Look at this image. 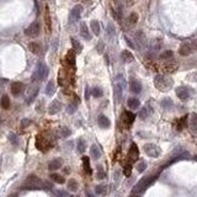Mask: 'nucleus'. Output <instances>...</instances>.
Masks as SVG:
<instances>
[{"label": "nucleus", "mask_w": 197, "mask_h": 197, "mask_svg": "<svg viewBox=\"0 0 197 197\" xmlns=\"http://www.w3.org/2000/svg\"><path fill=\"white\" fill-rule=\"evenodd\" d=\"M44 20H46V28H47V32H49V31H51V16H49L48 6H46V12H44Z\"/></svg>", "instance_id": "e433bc0d"}, {"label": "nucleus", "mask_w": 197, "mask_h": 197, "mask_svg": "<svg viewBox=\"0 0 197 197\" xmlns=\"http://www.w3.org/2000/svg\"><path fill=\"white\" fill-rule=\"evenodd\" d=\"M97 123H98V126L101 127V128H109V127L111 126V122L107 117L105 116V115H100L97 118Z\"/></svg>", "instance_id": "412c9836"}, {"label": "nucleus", "mask_w": 197, "mask_h": 197, "mask_svg": "<svg viewBox=\"0 0 197 197\" xmlns=\"http://www.w3.org/2000/svg\"><path fill=\"white\" fill-rule=\"evenodd\" d=\"M190 129L194 134H197V113H191L190 116Z\"/></svg>", "instance_id": "aec40b11"}, {"label": "nucleus", "mask_w": 197, "mask_h": 197, "mask_svg": "<svg viewBox=\"0 0 197 197\" xmlns=\"http://www.w3.org/2000/svg\"><path fill=\"white\" fill-rule=\"evenodd\" d=\"M76 149H78V151H79V153H81V154H83L84 151H85V149H86V144H85V141H84L83 138L78 139V145H76Z\"/></svg>", "instance_id": "c9c22d12"}, {"label": "nucleus", "mask_w": 197, "mask_h": 197, "mask_svg": "<svg viewBox=\"0 0 197 197\" xmlns=\"http://www.w3.org/2000/svg\"><path fill=\"white\" fill-rule=\"evenodd\" d=\"M91 94L95 97H101L102 95H104V91H102V89L101 88H98V86H95V88H92V91Z\"/></svg>", "instance_id": "37998d69"}, {"label": "nucleus", "mask_w": 197, "mask_h": 197, "mask_svg": "<svg viewBox=\"0 0 197 197\" xmlns=\"http://www.w3.org/2000/svg\"><path fill=\"white\" fill-rule=\"evenodd\" d=\"M9 139L11 141V143H12L14 145L17 144V137H16V135H15L14 133H10V134H9Z\"/></svg>", "instance_id": "3c124183"}, {"label": "nucleus", "mask_w": 197, "mask_h": 197, "mask_svg": "<svg viewBox=\"0 0 197 197\" xmlns=\"http://www.w3.org/2000/svg\"><path fill=\"white\" fill-rule=\"evenodd\" d=\"M36 147H37V149L46 151L47 149H49V148L52 147V143L49 142V139L44 138L43 135H38L36 139Z\"/></svg>", "instance_id": "1a4fd4ad"}, {"label": "nucleus", "mask_w": 197, "mask_h": 197, "mask_svg": "<svg viewBox=\"0 0 197 197\" xmlns=\"http://www.w3.org/2000/svg\"><path fill=\"white\" fill-rule=\"evenodd\" d=\"M186 121H187V116H184L182 118H180L179 122H178V129H182L185 126H186Z\"/></svg>", "instance_id": "49530a36"}, {"label": "nucleus", "mask_w": 197, "mask_h": 197, "mask_svg": "<svg viewBox=\"0 0 197 197\" xmlns=\"http://www.w3.org/2000/svg\"><path fill=\"white\" fill-rule=\"evenodd\" d=\"M143 149H144L145 154L148 155V157L150 158H158L160 155V148L157 147L155 144H153V143H148V144H144V147H143Z\"/></svg>", "instance_id": "0eeeda50"}, {"label": "nucleus", "mask_w": 197, "mask_h": 197, "mask_svg": "<svg viewBox=\"0 0 197 197\" xmlns=\"http://www.w3.org/2000/svg\"><path fill=\"white\" fill-rule=\"evenodd\" d=\"M28 49H30L34 54H40L41 53V46L36 42H31L30 44H28Z\"/></svg>", "instance_id": "c85d7f7f"}, {"label": "nucleus", "mask_w": 197, "mask_h": 197, "mask_svg": "<svg viewBox=\"0 0 197 197\" xmlns=\"http://www.w3.org/2000/svg\"><path fill=\"white\" fill-rule=\"evenodd\" d=\"M1 107L4 110H7L10 107V98L7 95H3L1 96Z\"/></svg>", "instance_id": "4c0bfd02"}, {"label": "nucleus", "mask_w": 197, "mask_h": 197, "mask_svg": "<svg viewBox=\"0 0 197 197\" xmlns=\"http://www.w3.org/2000/svg\"><path fill=\"white\" fill-rule=\"evenodd\" d=\"M65 59H67L69 65L74 67V65H75V56H74V51H69L67 53V56H65Z\"/></svg>", "instance_id": "7c9ffc66"}, {"label": "nucleus", "mask_w": 197, "mask_h": 197, "mask_svg": "<svg viewBox=\"0 0 197 197\" xmlns=\"http://www.w3.org/2000/svg\"><path fill=\"white\" fill-rule=\"evenodd\" d=\"M80 35H81V37H83L84 40H86V41H90V40H91V35H90L89 28H88V26H86L85 22H81V25H80Z\"/></svg>", "instance_id": "a211bd4d"}, {"label": "nucleus", "mask_w": 197, "mask_h": 197, "mask_svg": "<svg viewBox=\"0 0 197 197\" xmlns=\"http://www.w3.org/2000/svg\"><path fill=\"white\" fill-rule=\"evenodd\" d=\"M161 106L164 109H171L172 107V101L170 100V98H164V100L161 101Z\"/></svg>", "instance_id": "de8ad7c7"}, {"label": "nucleus", "mask_w": 197, "mask_h": 197, "mask_svg": "<svg viewBox=\"0 0 197 197\" xmlns=\"http://www.w3.org/2000/svg\"><path fill=\"white\" fill-rule=\"evenodd\" d=\"M97 52L98 53H102V51H104V43L102 42H100V43H97Z\"/></svg>", "instance_id": "6e6d98bb"}, {"label": "nucleus", "mask_w": 197, "mask_h": 197, "mask_svg": "<svg viewBox=\"0 0 197 197\" xmlns=\"http://www.w3.org/2000/svg\"><path fill=\"white\" fill-rule=\"evenodd\" d=\"M90 153H91V157L94 159H98L101 157V150H100V148H98V145H96V144H92L90 147Z\"/></svg>", "instance_id": "b1692460"}, {"label": "nucleus", "mask_w": 197, "mask_h": 197, "mask_svg": "<svg viewBox=\"0 0 197 197\" xmlns=\"http://www.w3.org/2000/svg\"><path fill=\"white\" fill-rule=\"evenodd\" d=\"M157 178H158V176L155 175V176H149V178L142 179L141 181H139V182L134 186V188H133V195H138V194H141V192L145 191L147 187L150 186V185L154 182V180L157 179Z\"/></svg>", "instance_id": "f03ea898"}, {"label": "nucleus", "mask_w": 197, "mask_h": 197, "mask_svg": "<svg viewBox=\"0 0 197 197\" xmlns=\"http://www.w3.org/2000/svg\"><path fill=\"white\" fill-rule=\"evenodd\" d=\"M132 197H139V196H138V195H133Z\"/></svg>", "instance_id": "052dcab7"}, {"label": "nucleus", "mask_w": 197, "mask_h": 197, "mask_svg": "<svg viewBox=\"0 0 197 197\" xmlns=\"http://www.w3.org/2000/svg\"><path fill=\"white\" fill-rule=\"evenodd\" d=\"M126 42H127V44H128V46L131 47V48H134V44L131 42V40H128V38H126Z\"/></svg>", "instance_id": "13d9d810"}, {"label": "nucleus", "mask_w": 197, "mask_h": 197, "mask_svg": "<svg viewBox=\"0 0 197 197\" xmlns=\"http://www.w3.org/2000/svg\"><path fill=\"white\" fill-rule=\"evenodd\" d=\"M121 58L123 59V62H126V63H131V62L134 60L133 54L131 52H128V51H123L121 53Z\"/></svg>", "instance_id": "bb28decb"}, {"label": "nucleus", "mask_w": 197, "mask_h": 197, "mask_svg": "<svg viewBox=\"0 0 197 197\" xmlns=\"http://www.w3.org/2000/svg\"><path fill=\"white\" fill-rule=\"evenodd\" d=\"M135 38H137V42L139 44H142V46L143 44H145V36L142 31H138L137 34H135Z\"/></svg>", "instance_id": "ea45409f"}, {"label": "nucleus", "mask_w": 197, "mask_h": 197, "mask_svg": "<svg viewBox=\"0 0 197 197\" xmlns=\"http://www.w3.org/2000/svg\"><path fill=\"white\" fill-rule=\"evenodd\" d=\"M126 89V80L122 75H118L115 80V90H116V97L118 101L122 100V96H123V91Z\"/></svg>", "instance_id": "423d86ee"}, {"label": "nucleus", "mask_w": 197, "mask_h": 197, "mask_svg": "<svg viewBox=\"0 0 197 197\" xmlns=\"http://www.w3.org/2000/svg\"><path fill=\"white\" fill-rule=\"evenodd\" d=\"M131 169H132V166H131V164L125 166V175L126 176H129L131 175Z\"/></svg>", "instance_id": "5fc2aeb1"}, {"label": "nucleus", "mask_w": 197, "mask_h": 197, "mask_svg": "<svg viewBox=\"0 0 197 197\" xmlns=\"http://www.w3.org/2000/svg\"><path fill=\"white\" fill-rule=\"evenodd\" d=\"M145 168H147V164L144 161H139L137 164V171L138 172H143V171L145 170Z\"/></svg>", "instance_id": "8fccbe9b"}, {"label": "nucleus", "mask_w": 197, "mask_h": 197, "mask_svg": "<svg viewBox=\"0 0 197 197\" xmlns=\"http://www.w3.org/2000/svg\"><path fill=\"white\" fill-rule=\"evenodd\" d=\"M129 90L132 91L133 94H139L142 91V84L141 81L135 80V79H132L129 83Z\"/></svg>", "instance_id": "dca6fc26"}, {"label": "nucleus", "mask_w": 197, "mask_h": 197, "mask_svg": "<svg viewBox=\"0 0 197 197\" xmlns=\"http://www.w3.org/2000/svg\"><path fill=\"white\" fill-rule=\"evenodd\" d=\"M150 113H151V109L149 107V106H145V107L141 109V111L138 112V117L142 118V120H145V118L149 116Z\"/></svg>", "instance_id": "393cba45"}, {"label": "nucleus", "mask_w": 197, "mask_h": 197, "mask_svg": "<svg viewBox=\"0 0 197 197\" xmlns=\"http://www.w3.org/2000/svg\"><path fill=\"white\" fill-rule=\"evenodd\" d=\"M60 110H62V104H60V101L54 100V101L51 102V105H49V107H48V113H49V115H56V113H58Z\"/></svg>", "instance_id": "4468645a"}, {"label": "nucleus", "mask_w": 197, "mask_h": 197, "mask_svg": "<svg viewBox=\"0 0 197 197\" xmlns=\"http://www.w3.org/2000/svg\"><path fill=\"white\" fill-rule=\"evenodd\" d=\"M31 125V121L30 120H27V118H23V120L21 121V127H27V126H30Z\"/></svg>", "instance_id": "864d4df0"}, {"label": "nucleus", "mask_w": 197, "mask_h": 197, "mask_svg": "<svg viewBox=\"0 0 197 197\" xmlns=\"http://www.w3.org/2000/svg\"><path fill=\"white\" fill-rule=\"evenodd\" d=\"M96 176H97L98 180H102V179L106 178V174H105L104 169H102V166H97V175Z\"/></svg>", "instance_id": "09e8293b"}, {"label": "nucleus", "mask_w": 197, "mask_h": 197, "mask_svg": "<svg viewBox=\"0 0 197 197\" xmlns=\"http://www.w3.org/2000/svg\"><path fill=\"white\" fill-rule=\"evenodd\" d=\"M78 102H79V100H78V98H75V101L72 102V104L68 106V110H67L68 113H73L74 111L76 110V107H78Z\"/></svg>", "instance_id": "c03bdc74"}, {"label": "nucleus", "mask_w": 197, "mask_h": 197, "mask_svg": "<svg viewBox=\"0 0 197 197\" xmlns=\"http://www.w3.org/2000/svg\"><path fill=\"white\" fill-rule=\"evenodd\" d=\"M106 35H107L109 38H113L116 36V27L112 22H109L107 26H106Z\"/></svg>", "instance_id": "4be33fe9"}, {"label": "nucleus", "mask_w": 197, "mask_h": 197, "mask_svg": "<svg viewBox=\"0 0 197 197\" xmlns=\"http://www.w3.org/2000/svg\"><path fill=\"white\" fill-rule=\"evenodd\" d=\"M89 94H90V92H89V88H86V89H85V98H86V100H89V96H90Z\"/></svg>", "instance_id": "bf43d9fd"}, {"label": "nucleus", "mask_w": 197, "mask_h": 197, "mask_svg": "<svg viewBox=\"0 0 197 197\" xmlns=\"http://www.w3.org/2000/svg\"><path fill=\"white\" fill-rule=\"evenodd\" d=\"M81 10H83V7H81L80 5H75L72 9L70 11V16H69V22H75L79 20L80 17V15H81Z\"/></svg>", "instance_id": "f8f14e48"}, {"label": "nucleus", "mask_w": 197, "mask_h": 197, "mask_svg": "<svg viewBox=\"0 0 197 197\" xmlns=\"http://www.w3.org/2000/svg\"><path fill=\"white\" fill-rule=\"evenodd\" d=\"M138 22V14H135V12H132L128 19H127V23L129 25V26H133V25H135Z\"/></svg>", "instance_id": "473e14b6"}, {"label": "nucleus", "mask_w": 197, "mask_h": 197, "mask_svg": "<svg viewBox=\"0 0 197 197\" xmlns=\"http://www.w3.org/2000/svg\"><path fill=\"white\" fill-rule=\"evenodd\" d=\"M172 56H174V53H172L171 51H165L164 53H161V54H160V59H164V60L171 59Z\"/></svg>", "instance_id": "a18cd8bd"}, {"label": "nucleus", "mask_w": 197, "mask_h": 197, "mask_svg": "<svg viewBox=\"0 0 197 197\" xmlns=\"http://www.w3.org/2000/svg\"><path fill=\"white\" fill-rule=\"evenodd\" d=\"M95 194L98 196H105L107 194V185L105 184H100L95 187Z\"/></svg>", "instance_id": "5701e85b"}, {"label": "nucleus", "mask_w": 197, "mask_h": 197, "mask_svg": "<svg viewBox=\"0 0 197 197\" xmlns=\"http://www.w3.org/2000/svg\"><path fill=\"white\" fill-rule=\"evenodd\" d=\"M83 168H84V171L86 172L88 175H91V168H90V161H89V158L88 157H83Z\"/></svg>", "instance_id": "c756f323"}, {"label": "nucleus", "mask_w": 197, "mask_h": 197, "mask_svg": "<svg viewBox=\"0 0 197 197\" xmlns=\"http://www.w3.org/2000/svg\"><path fill=\"white\" fill-rule=\"evenodd\" d=\"M197 49V42L196 41H188V42H184L181 46H180L179 49V53L184 57L186 56H190L192 52Z\"/></svg>", "instance_id": "39448f33"}, {"label": "nucleus", "mask_w": 197, "mask_h": 197, "mask_svg": "<svg viewBox=\"0 0 197 197\" xmlns=\"http://www.w3.org/2000/svg\"><path fill=\"white\" fill-rule=\"evenodd\" d=\"M195 159H196V160H197V155H196V157H195Z\"/></svg>", "instance_id": "680f3d73"}, {"label": "nucleus", "mask_w": 197, "mask_h": 197, "mask_svg": "<svg viewBox=\"0 0 197 197\" xmlns=\"http://www.w3.org/2000/svg\"><path fill=\"white\" fill-rule=\"evenodd\" d=\"M54 91H56V86H54V81H49V83L47 84V86H46V94L48 96H52L53 94H54Z\"/></svg>", "instance_id": "2f4dec72"}, {"label": "nucleus", "mask_w": 197, "mask_h": 197, "mask_svg": "<svg viewBox=\"0 0 197 197\" xmlns=\"http://www.w3.org/2000/svg\"><path fill=\"white\" fill-rule=\"evenodd\" d=\"M37 92H38V88H34V90L28 94V97H27V102H28V104L35 100V97L37 96Z\"/></svg>", "instance_id": "79ce46f5"}, {"label": "nucleus", "mask_w": 197, "mask_h": 197, "mask_svg": "<svg viewBox=\"0 0 197 197\" xmlns=\"http://www.w3.org/2000/svg\"><path fill=\"white\" fill-rule=\"evenodd\" d=\"M62 164H63V160L60 158H57V159H53L51 163L48 164V169L51 171H54V170H58L59 168L62 166Z\"/></svg>", "instance_id": "6ab92c4d"}, {"label": "nucleus", "mask_w": 197, "mask_h": 197, "mask_svg": "<svg viewBox=\"0 0 197 197\" xmlns=\"http://www.w3.org/2000/svg\"><path fill=\"white\" fill-rule=\"evenodd\" d=\"M57 196L58 197H69L70 195H69L67 191H57Z\"/></svg>", "instance_id": "603ef678"}, {"label": "nucleus", "mask_w": 197, "mask_h": 197, "mask_svg": "<svg viewBox=\"0 0 197 197\" xmlns=\"http://www.w3.org/2000/svg\"><path fill=\"white\" fill-rule=\"evenodd\" d=\"M69 197H73V196H69Z\"/></svg>", "instance_id": "e2e57ef3"}, {"label": "nucleus", "mask_w": 197, "mask_h": 197, "mask_svg": "<svg viewBox=\"0 0 197 197\" xmlns=\"http://www.w3.org/2000/svg\"><path fill=\"white\" fill-rule=\"evenodd\" d=\"M154 85L155 88L160 91H168V90H170L172 88V85H174V81L170 76H166V75H157L154 78Z\"/></svg>", "instance_id": "f257e3e1"}, {"label": "nucleus", "mask_w": 197, "mask_h": 197, "mask_svg": "<svg viewBox=\"0 0 197 197\" xmlns=\"http://www.w3.org/2000/svg\"><path fill=\"white\" fill-rule=\"evenodd\" d=\"M51 179H52L54 182H57V184H64V182H65V180H64L63 176L59 175V174H56V172L51 174Z\"/></svg>", "instance_id": "72a5a7b5"}, {"label": "nucleus", "mask_w": 197, "mask_h": 197, "mask_svg": "<svg viewBox=\"0 0 197 197\" xmlns=\"http://www.w3.org/2000/svg\"><path fill=\"white\" fill-rule=\"evenodd\" d=\"M178 63L176 62H174V60H169V62H166L165 64H164V67H163V69H164V72H166V73H174L176 69H178Z\"/></svg>", "instance_id": "f3484780"}, {"label": "nucleus", "mask_w": 197, "mask_h": 197, "mask_svg": "<svg viewBox=\"0 0 197 197\" xmlns=\"http://www.w3.org/2000/svg\"><path fill=\"white\" fill-rule=\"evenodd\" d=\"M127 105H128V107H131L132 110H137L139 107V105H141V102H139V100L135 97H129L128 101H127Z\"/></svg>", "instance_id": "a878e982"}, {"label": "nucleus", "mask_w": 197, "mask_h": 197, "mask_svg": "<svg viewBox=\"0 0 197 197\" xmlns=\"http://www.w3.org/2000/svg\"><path fill=\"white\" fill-rule=\"evenodd\" d=\"M72 44H73V49L74 52L76 53H80L81 51H83V46H81L80 42H78V41L75 38H72Z\"/></svg>", "instance_id": "f704fd0d"}, {"label": "nucleus", "mask_w": 197, "mask_h": 197, "mask_svg": "<svg viewBox=\"0 0 197 197\" xmlns=\"http://www.w3.org/2000/svg\"><path fill=\"white\" fill-rule=\"evenodd\" d=\"M68 190H70L73 192L78 191V182H76L75 179H70L68 181Z\"/></svg>", "instance_id": "58836bf2"}, {"label": "nucleus", "mask_w": 197, "mask_h": 197, "mask_svg": "<svg viewBox=\"0 0 197 197\" xmlns=\"http://www.w3.org/2000/svg\"><path fill=\"white\" fill-rule=\"evenodd\" d=\"M10 90H11V94H12V95L19 96L20 94L23 91V84H22V83H19V81H16V83H12Z\"/></svg>", "instance_id": "2eb2a0df"}, {"label": "nucleus", "mask_w": 197, "mask_h": 197, "mask_svg": "<svg viewBox=\"0 0 197 197\" xmlns=\"http://www.w3.org/2000/svg\"><path fill=\"white\" fill-rule=\"evenodd\" d=\"M44 187V185L41 181V179H38L36 175H30L25 181L23 188H28V190H38V188Z\"/></svg>", "instance_id": "7ed1b4c3"}, {"label": "nucleus", "mask_w": 197, "mask_h": 197, "mask_svg": "<svg viewBox=\"0 0 197 197\" xmlns=\"http://www.w3.org/2000/svg\"><path fill=\"white\" fill-rule=\"evenodd\" d=\"M40 34V23L38 22H32L26 30H25V35L28 37H37Z\"/></svg>", "instance_id": "9d476101"}, {"label": "nucleus", "mask_w": 197, "mask_h": 197, "mask_svg": "<svg viewBox=\"0 0 197 197\" xmlns=\"http://www.w3.org/2000/svg\"><path fill=\"white\" fill-rule=\"evenodd\" d=\"M42 104H43V102H42V101H41V102H40V104H38V105H37V106H36V110H37V111H42V110H43V109H42Z\"/></svg>", "instance_id": "4d7b16f0"}, {"label": "nucleus", "mask_w": 197, "mask_h": 197, "mask_svg": "<svg viewBox=\"0 0 197 197\" xmlns=\"http://www.w3.org/2000/svg\"><path fill=\"white\" fill-rule=\"evenodd\" d=\"M138 157H139V150H138V147L134 144L131 145L129 148V151H128V159H129V163H134L138 160Z\"/></svg>", "instance_id": "ddd939ff"}, {"label": "nucleus", "mask_w": 197, "mask_h": 197, "mask_svg": "<svg viewBox=\"0 0 197 197\" xmlns=\"http://www.w3.org/2000/svg\"><path fill=\"white\" fill-rule=\"evenodd\" d=\"M90 27H91V31L94 35H96V36L100 35V23H98V21L92 20V21L90 22Z\"/></svg>", "instance_id": "cd10ccee"}, {"label": "nucleus", "mask_w": 197, "mask_h": 197, "mask_svg": "<svg viewBox=\"0 0 197 197\" xmlns=\"http://www.w3.org/2000/svg\"><path fill=\"white\" fill-rule=\"evenodd\" d=\"M48 75V68L46 64L43 63H38L37 64V68L32 75V80L36 81V80H44Z\"/></svg>", "instance_id": "20e7f679"}, {"label": "nucleus", "mask_w": 197, "mask_h": 197, "mask_svg": "<svg viewBox=\"0 0 197 197\" xmlns=\"http://www.w3.org/2000/svg\"><path fill=\"white\" fill-rule=\"evenodd\" d=\"M59 134H60V137H63V138H65V137H68V135H70V129L68 128V127H65V126H62L60 128H59Z\"/></svg>", "instance_id": "a19ab883"}, {"label": "nucleus", "mask_w": 197, "mask_h": 197, "mask_svg": "<svg viewBox=\"0 0 197 197\" xmlns=\"http://www.w3.org/2000/svg\"><path fill=\"white\" fill-rule=\"evenodd\" d=\"M175 92L181 101H186V100H188V97H190V90H188L186 86H179V88H176Z\"/></svg>", "instance_id": "9b49d317"}, {"label": "nucleus", "mask_w": 197, "mask_h": 197, "mask_svg": "<svg viewBox=\"0 0 197 197\" xmlns=\"http://www.w3.org/2000/svg\"><path fill=\"white\" fill-rule=\"evenodd\" d=\"M134 118H135V115L129 112V111H125L121 116V123L123 125V127L126 128H129L132 126V123L134 122Z\"/></svg>", "instance_id": "6e6552de"}]
</instances>
